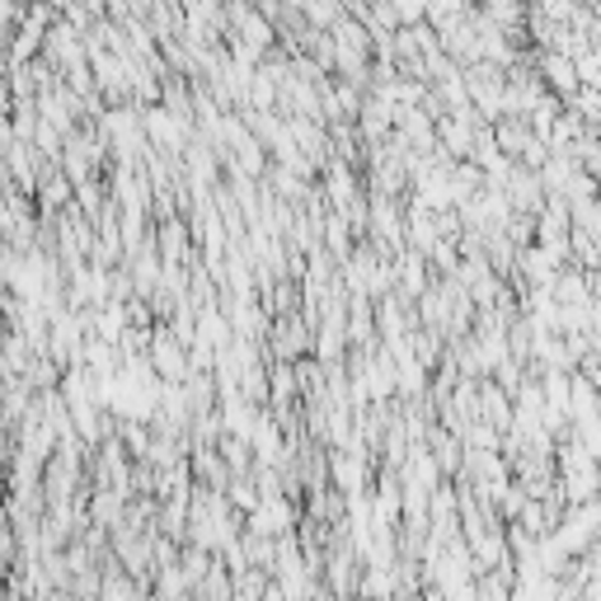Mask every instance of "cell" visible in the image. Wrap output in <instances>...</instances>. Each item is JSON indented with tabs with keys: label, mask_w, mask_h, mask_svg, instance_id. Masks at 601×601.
<instances>
[{
	"label": "cell",
	"mask_w": 601,
	"mask_h": 601,
	"mask_svg": "<svg viewBox=\"0 0 601 601\" xmlns=\"http://www.w3.org/2000/svg\"><path fill=\"white\" fill-rule=\"evenodd\" d=\"M536 70H540L545 90H550V95H559L564 103H569V99L582 90L578 62L569 57V52H559V47H540V52H536Z\"/></svg>",
	"instance_id": "cell-1"
}]
</instances>
